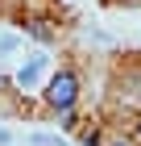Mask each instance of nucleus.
I'll return each instance as SVG.
<instances>
[{"mask_svg":"<svg viewBox=\"0 0 141 146\" xmlns=\"http://www.w3.org/2000/svg\"><path fill=\"white\" fill-rule=\"evenodd\" d=\"M46 67H50V58L46 54H29L21 63V71H17V88H37V84H42V75H46Z\"/></svg>","mask_w":141,"mask_h":146,"instance_id":"f257e3e1","label":"nucleus"},{"mask_svg":"<svg viewBox=\"0 0 141 146\" xmlns=\"http://www.w3.org/2000/svg\"><path fill=\"white\" fill-rule=\"evenodd\" d=\"M21 50V38L17 34H0V54H17Z\"/></svg>","mask_w":141,"mask_h":146,"instance_id":"7ed1b4c3","label":"nucleus"},{"mask_svg":"<svg viewBox=\"0 0 141 146\" xmlns=\"http://www.w3.org/2000/svg\"><path fill=\"white\" fill-rule=\"evenodd\" d=\"M71 100H75V75H71V71H62V75H54V79H50V104L66 109Z\"/></svg>","mask_w":141,"mask_h":146,"instance_id":"f03ea898","label":"nucleus"},{"mask_svg":"<svg viewBox=\"0 0 141 146\" xmlns=\"http://www.w3.org/2000/svg\"><path fill=\"white\" fill-rule=\"evenodd\" d=\"M29 146H62V142H58V138H50V134H33Z\"/></svg>","mask_w":141,"mask_h":146,"instance_id":"20e7f679","label":"nucleus"}]
</instances>
